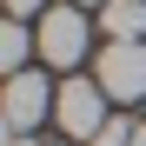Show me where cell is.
<instances>
[{"label": "cell", "mask_w": 146, "mask_h": 146, "mask_svg": "<svg viewBox=\"0 0 146 146\" xmlns=\"http://www.w3.org/2000/svg\"><path fill=\"white\" fill-rule=\"evenodd\" d=\"M106 86L100 80H60V100H53V126L66 133V139H93L106 126Z\"/></svg>", "instance_id": "1"}, {"label": "cell", "mask_w": 146, "mask_h": 146, "mask_svg": "<svg viewBox=\"0 0 146 146\" xmlns=\"http://www.w3.org/2000/svg\"><path fill=\"white\" fill-rule=\"evenodd\" d=\"M93 80L106 86V100H146V40H106Z\"/></svg>", "instance_id": "2"}, {"label": "cell", "mask_w": 146, "mask_h": 146, "mask_svg": "<svg viewBox=\"0 0 146 146\" xmlns=\"http://www.w3.org/2000/svg\"><path fill=\"white\" fill-rule=\"evenodd\" d=\"M33 40H40L46 66H80L86 60V13L80 7H46L40 27H33Z\"/></svg>", "instance_id": "3"}, {"label": "cell", "mask_w": 146, "mask_h": 146, "mask_svg": "<svg viewBox=\"0 0 146 146\" xmlns=\"http://www.w3.org/2000/svg\"><path fill=\"white\" fill-rule=\"evenodd\" d=\"M60 93L40 80V73H7V133H33L46 113H53Z\"/></svg>", "instance_id": "4"}, {"label": "cell", "mask_w": 146, "mask_h": 146, "mask_svg": "<svg viewBox=\"0 0 146 146\" xmlns=\"http://www.w3.org/2000/svg\"><path fill=\"white\" fill-rule=\"evenodd\" d=\"M100 27H106V40H146V0H106Z\"/></svg>", "instance_id": "5"}, {"label": "cell", "mask_w": 146, "mask_h": 146, "mask_svg": "<svg viewBox=\"0 0 146 146\" xmlns=\"http://www.w3.org/2000/svg\"><path fill=\"white\" fill-rule=\"evenodd\" d=\"M33 33H27V20H7V27H0V66L7 73H27V53H33Z\"/></svg>", "instance_id": "6"}, {"label": "cell", "mask_w": 146, "mask_h": 146, "mask_svg": "<svg viewBox=\"0 0 146 146\" xmlns=\"http://www.w3.org/2000/svg\"><path fill=\"white\" fill-rule=\"evenodd\" d=\"M133 133H139V126H133V119H119V113H113V119H106V126H100V133H93L86 146H133Z\"/></svg>", "instance_id": "7"}, {"label": "cell", "mask_w": 146, "mask_h": 146, "mask_svg": "<svg viewBox=\"0 0 146 146\" xmlns=\"http://www.w3.org/2000/svg\"><path fill=\"white\" fill-rule=\"evenodd\" d=\"M40 7H46V0H7V13H13V20H27V13H40Z\"/></svg>", "instance_id": "8"}, {"label": "cell", "mask_w": 146, "mask_h": 146, "mask_svg": "<svg viewBox=\"0 0 146 146\" xmlns=\"http://www.w3.org/2000/svg\"><path fill=\"white\" fill-rule=\"evenodd\" d=\"M66 7H106V0H66Z\"/></svg>", "instance_id": "9"}, {"label": "cell", "mask_w": 146, "mask_h": 146, "mask_svg": "<svg viewBox=\"0 0 146 146\" xmlns=\"http://www.w3.org/2000/svg\"><path fill=\"white\" fill-rule=\"evenodd\" d=\"M133 146H146V126H139V133H133Z\"/></svg>", "instance_id": "10"}]
</instances>
